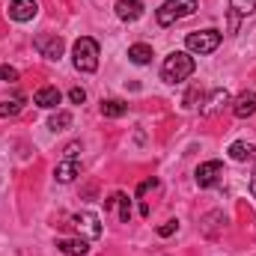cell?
Returning a JSON list of instances; mask_svg holds the SVG:
<instances>
[{"mask_svg": "<svg viewBox=\"0 0 256 256\" xmlns=\"http://www.w3.org/2000/svg\"><path fill=\"white\" fill-rule=\"evenodd\" d=\"M194 68H196V63H194L191 54L173 51V54L164 60V66H161V78H164L167 84H182V80H188L194 74Z\"/></svg>", "mask_w": 256, "mask_h": 256, "instance_id": "6da1fadb", "label": "cell"}, {"mask_svg": "<svg viewBox=\"0 0 256 256\" xmlns=\"http://www.w3.org/2000/svg\"><path fill=\"white\" fill-rule=\"evenodd\" d=\"M72 63H74L78 72L92 74V72L98 68V42L90 39V36H80V39L74 42V48H72Z\"/></svg>", "mask_w": 256, "mask_h": 256, "instance_id": "7a4b0ae2", "label": "cell"}, {"mask_svg": "<svg viewBox=\"0 0 256 256\" xmlns=\"http://www.w3.org/2000/svg\"><path fill=\"white\" fill-rule=\"evenodd\" d=\"M196 9H200L196 0H164V3L158 6V12H155V21H158L161 27H170V24H176V21H182V18H191Z\"/></svg>", "mask_w": 256, "mask_h": 256, "instance_id": "3957f363", "label": "cell"}, {"mask_svg": "<svg viewBox=\"0 0 256 256\" xmlns=\"http://www.w3.org/2000/svg\"><path fill=\"white\" fill-rule=\"evenodd\" d=\"M220 42H224V33H218V30H196V33H188L185 36V48L191 54H200V57L218 51Z\"/></svg>", "mask_w": 256, "mask_h": 256, "instance_id": "277c9868", "label": "cell"}, {"mask_svg": "<svg viewBox=\"0 0 256 256\" xmlns=\"http://www.w3.org/2000/svg\"><path fill=\"white\" fill-rule=\"evenodd\" d=\"M33 48H36L42 57H48V60H60L66 42L57 36V33H39V36L33 39Z\"/></svg>", "mask_w": 256, "mask_h": 256, "instance_id": "5b68a950", "label": "cell"}, {"mask_svg": "<svg viewBox=\"0 0 256 256\" xmlns=\"http://www.w3.org/2000/svg\"><path fill=\"white\" fill-rule=\"evenodd\" d=\"M72 226H74L78 232H84V238H90V242H96V238L102 236V220H98V214H92V212H78V214H72Z\"/></svg>", "mask_w": 256, "mask_h": 256, "instance_id": "8992f818", "label": "cell"}, {"mask_svg": "<svg viewBox=\"0 0 256 256\" xmlns=\"http://www.w3.org/2000/svg\"><path fill=\"white\" fill-rule=\"evenodd\" d=\"M220 176H224V164L220 161H202L196 167V173H194V179H196L200 188H212Z\"/></svg>", "mask_w": 256, "mask_h": 256, "instance_id": "52a82bcc", "label": "cell"}, {"mask_svg": "<svg viewBox=\"0 0 256 256\" xmlns=\"http://www.w3.org/2000/svg\"><path fill=\"white\" fill-rule=\"evenodd\" d=\"M9 18L12 21H18V24H24V21H33L36 18V12H39V3L36 0H9Z\"/></svg>", "mask_w": 256, "mask_h": 256, "instance_id": "ba28073f", "label": "cell"}, {"mask_svg": "<svg viewBox=\"0 0 256 256\" xmlns=\"http://www.w3.org/2000/svg\"><path fill=\"white\" fill-rule=\"evenodd\" d=\"M232 114L238 116V120H250L256 114V92L254 90H244L236 102H232Z\"/></svg>", "mask_w": 256, "mask_h": 256, "instance_id": "9c48e42d", "label": "cell"}, {"mask_svg": "<svg viewBox=\"0 0 256 256\" xmlns=\"http://www.w3.org/2000/svg\"><path fill=\"white\" fill-rule=\"evenodd\" d=\"M78 173H80V161H78V158H63V161L57 164V170H54V179H57L60 185H68V182L78 179Z\"/></svg>", "mask_w": 256, "mask_h": 256, "instance_id": "30bf717a", "label": "cell"}, {"mask_svg": "<svg viewBox=\"0 0 256 256\" xmlns=\"http://www.w3.org/2000/svg\"><path fill=\"white\" fill-rule=\"evenodd\" d=\"M57 250L66 256H86L90 254V238H60L57 242Z\"/></svg>", "mask_w": 256, "mask_h": 256, "instance_id": "8fae6325", "label": "cell"}, {"mask_svg": "<svg viewBox=\"0 0 256 256\" xmlns=\"http://www.w3.org/2000/svg\"><path fill=\"white\" fill-rule=\"evenodd\" d=\"M114 9H116V18H120V21H128V24L143 15V3H140V0H116Z\"/></svg>", "mask_w": 256, "mask_h": 256, "instance_id": "7c38bea8", "label": "cell"}, {"mask_svg": "<svg viewBox=\"0 0 256 256\" xmlns=\"http://www.w3.org/2000/svg\"><path fill=\"white\" fill-rule=\"evenodd\" d=\"M60 90L57 86H42L36 96H33V104H39V108H45V110H54L57 104H60Z\"/></svg>", "mask_w": 256, "mask_h": 256, "instance_id": "4fadbf2b", "label": "cell"}, {"mask_svg": "<svg viewBox=\"0 0 256 256\" xmlns=\"http://www.w3.org/2000/svg\"><path fill=\"white\" fill-rule=\"evenodd\" d=\"M114 206H120V220L128 224L131 220V200H128V194L116 191L110 200H104V208H114Z\"/></svg>", "mask_w": 256, "mask_h": 256, "instance_id": "5bb4252c", "label": "cell"}, {"mask_svg": "<svg viewBox=\"0 0 256 256\" xmlns=\"http://www.w3.org/2000/svg\"><path fill=\"white\" fill-rule=\"evenodd\" d=\"M126 114H128L126 102H120V98H104V102H102V116H108V120H120V116H126Z\"/></svg>", "mask_w": 256, "mask_h": 256, "instance_id": "9a60e30c", "label": "cell"}, {"mask_svg": "<svg viewBox=\"0 0 256 256\" xmlns=\"http://www.w3.org/2000/svg\"><path fill=\"white\" fill-rule=\"evenodd\" d=\"M230 158H232V161H256V146L238 140V143L230 146Z\"/></svg>", "mask_w": 256, "mask_h": 256, "instance_id": "2e32d148", "label": "cell"}, {"mask_svg": "<svg viewBox=\"0 0 256 256\" xmlns=\"http://www.w3.org/2000/svg\"><path fill=\"white\" fill-rule=\"evenodd\" d=\"M128 60L134 66H146L152 60V48H149V45H131V48H128Z\"/></svg>", "mask_w": 256, "mask_h": 256, "instance_id": "e0dca14e", "label": "cell"}, {"mask_svg": "<svg viewBox=\"0 0 256 256\" xmlns=\"http://www.w3.org/2000/svg\"><path fill=\"white\" fill-rule=\"evenodd\" d=\"M230 102H232V98H230V92H226V90H214V92H212V98H208V104L202 108V114H214V110H220V108H224V104H230Z\"/></svg>", "mask_w": 256, "mask_h": 256, "instance_id": "ac0fdd59", "label": "cell"}, {"mask_svg": "<svg viewBox=\"0 0 256 256\" xmlns=\"http://www.w3.org/2000/svg\"><path fill=\"white\" fill-rule=\"evenodd\" d=\"M68 126H72V114H68V110H57V114L48 120V128H51V131H66Z\"/></svg>", "mask_w": 256, "mask_h": 256, "instance_id": "d6986e66", "label": "cell"}, {"mask_svg": "<svg viewBox=\"0 0 256 256\" xmlns=\"http://www.w3.org/2000/svg\"><path fill=\"white\" fill-rule=\"evenodd\" d=\"M21 102H24V98H15V102H0V116H18V114H21Z\"/></svg>", "mask_w": 256, "mask_h": 256, "instance_id": "ffe728a7", "label": "cell"}, {"mask_svg": "<svg viewBox=\"0 0 256 256\" xmlns=\"http://www.w3.org/2000/svg\"><path fill=\"white\" fill-rule=\"evenodd\" d=\"M230 6H232L238 15H250L256 9V0H230Z\"/></svg>", "mask_w": 256, "mask_h": 256, "instance_id": "44dd1931", "label": "cell"}, {"mask_svg": "<svg viewBox=\"0 0 256 256\" xmlns=\"http://www.w3.org/2000/svg\"><path fill=\"white\" fill-rule=\"evenodd\" d=\"M200 98H202V90H200V86H191V90L185 92V98H182V108H194Z\"/></svg>", "mask_w": 256, "mask_h": 256, "instance_id": "7402d4cb", "label": "cell"}, {"mask_svg": "<svg viewBox=\"0 0 256 256\" xmlns=\"http://www.w3.org/2000/svg\"><path fill=\"white\" fill-rule=\"evenodd\" d=\"M68 102H72V104H84V102H86V92H84L80 86H72V90H68Z\"/></svg>", "mask_w": 256, "mask_h": 256, "instance_id": "603a6c76", "label": "cell"}, {"mask_svg": "<svg viewBox=\"0 0 256 256\" xmlns=\"http://www.w3.org/2000/svg\"><path fill=\"white\" fill-rule=\"evenodd\" d=\"M176 230H179V220H167V224H161V226H158V236H161V238H167V236H173Z\"/></svg>", "mask_w": 256, "mask_h": 256, "instance_id": "cb8c5ba5", "label": "cell"}, {"mask_svg": "<svg viewBox=\"0 0 256 256\" xmlns=\"http://www.w3.org/2000/svg\"><path fill=\"white\" fill-rule=\"evenodd\" d=\"M0 78H3V80H18V68H12V66H0Z\"/></svg>", "mask_w": 256, "mask_h": 256, "instance_id": "d4e9b609", "label": "cell"}, {"mask_svg": "<svg viewBox=\"0 0 256 256\" xmlns=\"http://www.w3.org/2000/svg\"><path fill=\"white\" fill-rule=\"evenodd\" d=\"M155 185H158V182H155V179H146V182H143V185H140V188H137V196H143V194L149 191V188H155Z\"/></svg>", "mask_w": 256, "mask_h": 256, "instance_id": "484cf974", "label": "cell"}, {"mask_svg": "<svg viewBox=\"0 0 256 256\" xmlns=\"http://www.w3.org/2000/svg\"><path fill=\"white\" fill-rule=\"evenodd\" d=\"M78 149H80L78 143H72V146H66V158H78Z\"/></svg>", "mask_w": 256, "mask_h": 256, "instance_id": "4316f807", "label": "cell"}, {"mask_svg": "<svg viewBox=\"0 0 256 256\" xmlns=\"http://www.w3.org/2000/svg\"><path fill=\"white\" fill-rule=\"evenodd\" d=\"M250 194L256 196V170H254V176H250Z\"/></svg>", "mask_w": 256, "mask_h": 256, "instance_id": "83f0119b", "label": "cell"}]
</instances>
